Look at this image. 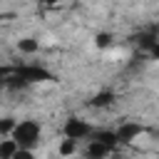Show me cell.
I'll list each match as a JSON object with an SVG mask.
<instances>
[{"label": "cell", "mask_w": 159, "mask_h": 159, "mask_svg": "<svg viewBox=\"0 0 159 159\" xmlns=\"http://www.w3.org/2000/svg\"><path fill=\"white\" fill-rule=\"evenodd\" d=\"M40 137H42V127L35 119H20L12 129V134H10V139L20 149H35L40 144Z\"/></svg>", "instance_id": "1"}, {"label": "cell", "mask_w": 159, "mask_h": 159, "mask_svg": "<svg viewBox=\"0 0 159 159\" xmlns=\"http://www.w3.org/2000/svg\"><path fill=\"white\" fill-rule=\"evenodd\" d=\"M92 124H87L84 119L80 117H67L65 124H62V137L65 139H75V142H82V139H89L92 137Z\"/></svg>", "instance_id": "2"}, {"label": "cell", "mask_w": 159, "mask_h": 159, "mask_svg": "<svg viewBox=\"0 0 159 159\" xmlns=\"http://www.w3.org/2000/svg\"><path fill=\"white\" fill-rule=\"evenodd\" d=\"M114 134H117V142H119V144H132L134 139H139V137L144 134V127H142L139 122H122V124L114 129Z\"/></svg>", "instance_id": "3"}, {"label": "cell", "mask_w": 159, "mask_h": 159, "mask_svg": "<svg viewBox=\"0 0 159 159\" xmlns=\"http://www.w3.org/2000/svg\"><path fill=\"white\" fill-rule=\"evenodd\" d=\"M109 154H112L109 147L99 144L97 139H87V147H84V157H87V159H107Z\"/></svg>", "instance_id": "4"}, {"label": "cell", "mask_w": 159, "mask_h": 159, "mask_svg": "<svg viewBox=\"0 0 159 159\" xmlns=\"http://www.w3.org/2000/svg\"><path fill=\"white\" fill-rule=\"evenodd\" d=\"M92 139H97L99 144L109 147L112 152H117V147H119V142H117V134H114L112 129H97V132H92Z\"/></svg>", "instance_id": "5"}, {"label": "cell", "mask_w": 159, "mask_h": 159, "mask_svg": "<svg viewBox=\"0 0 159 159\" xmlns=\"http://www.w3.org/2000/svg\"><path fill=\"white\" fill-rule=\"evenodd\" d=\"M89 104H92V107H99V109H102V107H112V104H114V92H109V89L97 92Z\"/></svg>", "instance_id": "6"}, {"label": "cell", "mask_w": 159, "mask_h": 159, "mask_svg": "<svg viewBox=\"0 0 159 159\" xmlns=\"http://www.w3.org/2000/svg\"><path fill=\"white\" fill-rule=\"evenodd\" d=\"M17 50H20L22 55H35V52L40 50V42H37L35 37H20V40H17Z\"/></svg>", "instance_id": "7"}, {"label": "cell", "mask_w": 159, "mask_h": 159, "mask_svg": "<svg viewBox=\"0 0 159 159\" xmlns=\"http://www.w3.org/2000/svg\"><path fill=\"white\" fill-rule=\"evenodd\" d=\"M17 152V144L7 137V139H0V159H12V154Z\"/></svg>", "instance_id": "8"}, {"label": "cell", "mask_w": 159, "mask_h": 159, "mask_svg": "<svg viewBox=\"0 0 159 159\" xmlns=\"http://www.w3.org/2000/svg\"><path fill=\"white\" fill-rule=\"evenodd\" d=\"M77 144L80 142H75V139H60V147H57L60 157H72L77 152Z\"/></svg>", "instance_id": "9"}, {"label": "cell", "mask_w": 159, "mask_h": 159, "mask_svg": "<svg viewBox=\"0 0 159 159\" xmlns=\"http://www.w3.org/2000/svg\"><path fill=\"white\" fill-rule=\"evenodd\" d=\"M15 124H17L15 117H2V119H0V134H12Z\"/></svg>", "instance_id": "10"}, {"label": "cell", "mask_w": 159, "mask_h": 159, "mask_svg": "<svg viewBox=\"0 0 159 159\" xmlns=\"http://www.w3.org/2000/svg\"><path fill=\"white\" fill-rule=\"evenodd\" d=\"M94 45H97V47H109V45H112V35H109V32H99V35L94 37Z\"/></svg>", "instance_id": "11"}, {"label": "cell", "mask_w": 159, "mask_h": 159, "mask_svg": "<svg viewBox=\"0 0 159 159\" xmlns=\"http://www.w3.org/2000/svg\"><path fill=\"white\" fill-rule=\"evenodd\" d=\"M12 159H35V152H32V149H20V147H17V152L12 154Z\"/></svg>", "instance_id": "12"}, {"label": "cell", "mask_w": 159, "mask_h": 159, "mask_svg": "<svg viewBox=\"0 0 159 159\" xmlns=\"http://www.w3.org/2000/svg\"><path fill=\"white\" fill-rule=\"evenodd\" d=\"M147 55H149V60H159V42H157V45H154V47H152Z\"/></svg>", "instance_id": "13"}, {"label": "cell", "mask_w": 159, "mask_h": 159, "mask_svg": "<svg viewBox=\"0 0 159 159\" xmlns=\"http://www.w3.org/2000/svg\"><path fill=\"white\" fill-rule=\"evenodd\" d=\"M40 2H45V5H60L62 0H40Z\"/></svg>", "instance_id": "14"}, {"label": "cell", "mask_w": 159, "mask_h": 159, "mask_svg": "<svg viewBox=\"0 0 159 159\" xmlns=\"http://www.w3.org/2000/svg\"><path fill=\"white\" fill-rule=\"evenodd\" d=\"M112 159H124L122 154H117V152H112Z\"/></svg>", "instance_id": "15"}]
</instances>
